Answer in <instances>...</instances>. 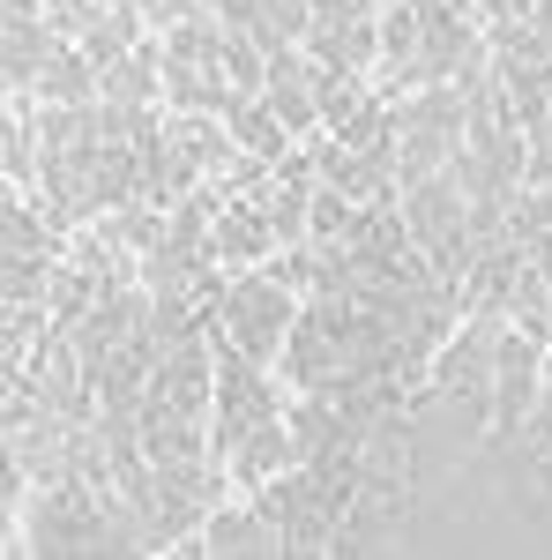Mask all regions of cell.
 <instances>
[{
    "instance_id": "6da1fadb",
    "label": "cell",
    "mask_w": 552,
    "mask_h": 560,
    "mask_svg": "<svg viewBox=\"0 0 552 560\" xmlns=\"http://www.w3.org/2000/svg\"><path fill=\"white\" fill-rule=\"evenodd\" d=\"M456 158H463V90L425 83L396 113V173L425 179V173H448Z\"/></svg>"
},
{
    "instance_id": "7a4b0ae2",
    "label": "cell",
    "mask_w": 552,
    "mask_h": 560,
    "mask_svg": "<svg viewBox=\"0 0 552 560\" xmlns=\"http://www.w3.org/2000/svg\"><path fill=\"white\" fill-rule=\"evenodd\" d=\"M298 306L284 292V277H239V284H224V337L247 351V359H277L284 337H292Z\"/></svg>"
},
{
    "instance_id": "3957f363",
    "label": "cell",
    "mask_w": 552,
    "mask_h": 560,
    "mask_svg": "<svg viewBox=\"0 0 552 560\" xmlns=\"http://www.w3.org/2000/svg\"><path fill=\"white\" fill-rule=\"evenodd\" d=\"M216 359H224V374H216V448L239 456V441L269 427L277 404H269V388H261V366L224 337V322H216Z\"/></svg>"
},
{
    "instance_id": "277c9868",
    "label": "cell",
    "mask_w": 552,
    "mask_h": 560,
    "mask_svg": "<svg viewBox=\"0 0 552 560\" xmlns=\"http://www.w3.org/2000/svg\"><path fill=\"white\" fill-rule=\"evenodd\" d=\"M530 396H538V337L501 329V345H493V433H501V441L522 433Z\"/></svg>"
},
{
    "instance_id": "5b68a950",
    "label": "cell",
    "mask_w": 552,
    "mask_h": 560,
    "mask_svg": "<svg viewBox=\"0 0 552 560\" xmlns=\"http://www.w3.org/2000/svg\"><path fill=\"white\" fill-rule=\"evenodd\" d=\"M52 31H45L38 0H8V90H38V75L52 68Z\"/></svg>"
},
{
    "instance_id": "8992f818",
    "label": "cell",
    "mask_w": 552,
    "mask_h": 560,
    "mask_svg": "<svg viewBox=\"0 0 552 560\" xmlns=\"http://www.w3.org/2000/svg\"><path fill=\"white\" fill-rule=\"evenodd\" d=\"M298 75H306V68L292 60V45H284V52H269V105H277V120H284V128H314V113H321V105L306 97Z\"/></svg>"
},
{
    "instance_id": "52a82bcc",
    "label": "cell",
    "mask_w": 552,
    "mask_h": 560,
    "mask_svg": "<svg viewBox=\"0 0 552 560\" xmlns=\"http://www.w3.org/2000/svg\"><path fill=\"white\" fill-rule=\"evenodd\" d=\"M224 120H232V142H239L247 158H261V165H277V158H284V128H277V105H255V97H239V105H232Z\"/></svg>"
},
{
    "instance_id": "ba28073f",
    "label": "cell",
    "mask_w": 552,
    "mask_h": 560,
    "mask_svg": "<svg viewBox=\"0 0 552 560\" xmlns=\"http://www.w3.org/2000/svg\"><path fill=\"white\" fill-rule=\"evenodd\" d=\"M284 464H298V448H292V433L277 427V419L239 441V486H261L269 471H284Z\"/></svg>"
},
{
    "instance_id": "9c48e42d",
    "label": "cell",
    "mask_w": 552,
    "mask_h": 560,
    "mask_svg": "<svg viewBox=\"0 0 552 560\" xmlns=\"http://www.w3.org/2000/svg\"><path fill=\"white\" fill-rule=\"evenodd\" d=\"M277 232L261 224V210L247 202V210H224L216 217V232H210V255H224V261H247V255H261Z\"/></svg>"
},
{
    "instance_id": "30bf717a",
    "label": "cell",
    "mask_w": 552,
    "mask_h": 560,
    "mask_svg": "<svg viewBox=\"0 0 552 560\" xmlns=\"http://www.w3.org/2000/svg\"><path fill=\"white\" fill-rule=\"evenodd\" d=\"M38 90L52 97V105H83L90 90H97V75H90V52H68V45H60V52H52V68L38 75Z\"/></svg>"
},
{
    "instance_id": "8fae6325",
    "label": "cell",
    "mask_w": 552,
    "mask_h": 560,
    "mask_svg": "<svg viewBox=\"0 0 552 560\" xmlns=\"http://www.w3.org/2000/svg\"><path fill=\"white\" fill-rule=\"evenodd\" d=\"M478 8H493L501 23H508V15H530V0H478Z\"/></svg>"
}]
</instances>
